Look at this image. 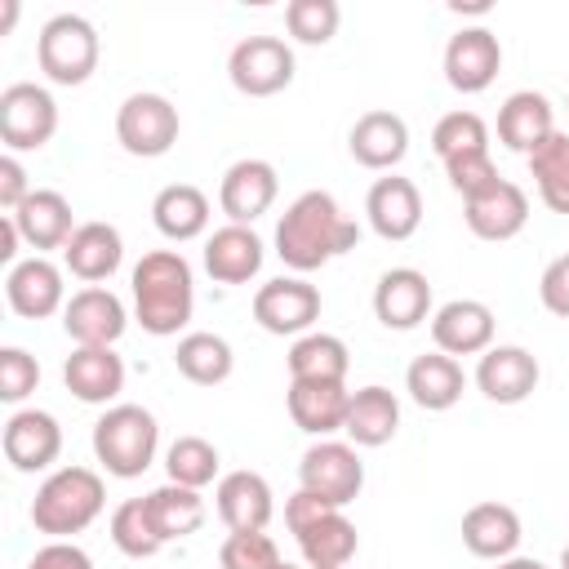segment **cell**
Returning a JSON list of instances; mask_svg holds the SVG:
<instances>
[{"label": "cell", "mask_w": 569, "mask_h": 569, "mask_svg": "<svg viewBox=\"0 0 569 569\" xmlns=\"http://www.w3.org/2000/svg\"><path fill=\"white\" fill-rule=\"evenodd\" d=\"M445 178H449V187H453L462 200H476V196H485L493 182H502V173H498V164H493L489 151H471V156L445 160Z\"/></svg>", "instance_id": "obj_43"}, {"label": "cell", "mask_w": 569, "mask_h": 569, "mask_svg": "<svg viewBox=\"0 0 569 569\" xmlns=\"http://www.w3.org/2000/svg\"><path fill=\"white\" fill-rule=\"evenodd\" d=\"M342 9L338 0H289L284 4V31L298 44H329L338 36Z\"/></svg>", "instance_id": "obj_40"}, {"label": "cell", "mask_w": 569, "mask_h": 569, "mask_svg": "<svg viewBox=\"0 0 569 569\" xmlns=\"http://www.w3.org/2000/svg\"><path fill=\"white\" fill-rule=\"evenodd\" d=\"M62 329L76 347H116L120 333L129 329V311L124 302L102 289V284H84L67 298L62 307Z\"/></svg>", "instance_id": "obj_11"}, {"label": "cell", "mask_w": 569, "mask_h": 569, "mask_svg": "<svg viewBox=\"0 0 569 569\" xmlns=\"http://www.w3.org/2000/svg\"><path fill=\"white\" fill-rule=\"evenodd\" d=\"M538 298H542V307L551 316L569 320V253H560V258L547 262V271L538 280Z\"/></svg>", "instance_id": "obj_45"}, {"label": "cell", "mask_w": 569, "mask_h": 569, "mask_svg": "<svg viewBox=\"0 0 569 569\" xmlns=\"http://www.w3.org/2000/svg\"><path fill=\"white\" fill-rule=\"evenodd\" d=\"M164 471L173 485H187V489H204L213 480H222V458H218V445L204 440V436H178L169 449H164Z\"/></svg>", "instance_id": "obj_38"}, {"label": "cell", "mask_w": 569, "mask_h": 569, "mask_svg": "<svg viewBox=\"0 0 569 569\" xmlns=\"http://www.w3.org/2000/svg\"><path fill=\"white\" fill-rule=\"evenodd\" d=\"M405 391H409V400H413L418 409L445 413V409H453V405L462 400L467 373H462V365H458L453 356L427 351V356H413V360H409V369H405Z\"/></svg>", "instance_id": "obj_27"}, {"label": "cell", "mask_w": 569, "mask_h": 569, "mask_svg": "<svg viewBox=\"0 0 569 569\" xmlns=\"http://www.w3.org/2000/svg\"><path fill=\"white\" fill-rule=\"evenodd\" d=\"M365 218L382 240H391V244L409 240L422 227V196H418L413 178H400V173L378 178L365 196Z\"/></svg>", "instance_id": "obj_21"}, {"label": "cell", "mask_w": 569, "mask_h": 569, "mask_svg": "<svg viewBox=\"0 0 569 569\" xmlns=\"http://www.w3.org/2000/svg\"><path fill=\"white\" fill-rule=\"evenodd\" d=\"M276 196H280V173L271 160H258V156L236 160L218 187V204L227 222H240V227H253V218H262L276 204Z\"/></svg>", "instance_id": "obj_16"}, {"label": "cell", "mask_w": 569, "mask_h": 569, "mask_svg": "<svg viewBox=\"0 0 569 569\" xmlns=\"http://www.w3.org/2000/svg\"><path fill=\"white\" fill-rule=\"evenodd\" d=\"M520 538H525L520 516H516V507H507V502H476V507H467V516H462V547H467L471 556H480V560H493V565H498V560L516 556Z\"/></svg>", "instance_id": "obj_29"}, {"label": "cell", "mask_w": 569, "mask_h": 569, "mask_svg": "<svg viewBox=\"0 0 569 569\" xmlns=\"http://www.w3.org/2000/svg\"><path fill=\"white\" fill-rule=\"evenodd\" d=\"M493 333H498L493 307L480 298H449L445 307L431 311V342H436V351H445L453 360L485 356L493 347Z\"/></svg>", "instance_id": "obj_12"}, {"label": "cell", "mask_w": 569, "mask_h": 569, "mask_svg": "<svg viewBox=\"0 0 569 569\" xmlns=\"http://www.w3.org/2000/svg\"><path fill=\"white\" fill-rule=\"evenodd\" d=\"M396 431H400V400H396V391H387V387H378V382L351 391L342 436H347L356 449H382Z\"/></svg>", "instance_id": "obj_30"}, {"label": "cell", "mask_w": 569, "mask_h": 569, "mask_svg": "<svg viewBox=\"0 0 569 569\" xmlns=\"http://www.w3.org/2000/svg\"><path fill=\"white\" fill-rule=\"evenodd\" d=\"M262 258H267V249H262L258 231L240 227V222H227L204 240V271L218 284H249L262 271Z\"/></svg>", "instance_id": "obj_25"}, {"label": "cell", "mask_w": 569, "mask_h": 569, "mask_svg": "<svg viewBox=\"0 0 569 569\" xmlns=\"http://www.w3.org/2000/svg\"><path fill=\"white\" fill-rule=\"evenodd\" d=\"M373 316L382 329H418L431 320V280L418 267H391L373 284Z\"/></svg>", "instance_id": "obj_18"}, {"label": "cell", "mask_w": 569, "mask_h": 569, "mask_svg": "<svg viewBox=\"0 0 569 569\" xmlns=\"http://www.w3.org/2000/svg\"><path fill=\"white\" fill-rule=\"evenodd\" d=\"M58 133V102L44 84L18 80L0 93V142L18 151H40Z\"/></svg>", "instance_id": "obj_8"}, {"label": "cell", "mask_w": 569, "mask_h": 569, "mask_svg": "<svg viewBox=\"0 0 569 569\" xmlns=\"http://www.w3.org/2000/svg\"><path fill=\"white\" fill-rule=\"evenodd\" d=\"M293 538H298L307 569H347L356 560V547H360V533L342 511H325L320 520H311Z\"/></svg>", "instance_id": "obj_34"}, {"label": "cell", "mask_w": 569, "mask_h": 569, "mask_svg": "<svg viewBox=\"0 0 569 569\" xmlns=\"http://www.w3.org/2000/svg\"><path fill=\"white\" fill-rule=\"evenodd\" d=\"M4 298L22 320H44L53 311L67 307V284H62V267L49 262L44 253L22 258L18 267H9L4 276Z\"/></svg>", "instance_id": "obj_17"}, {"label": "cell", "mask_w": 569, "mask_h": 569, "mask_svg": "<svg viewBox=\"0 0 569 569\" xmlns=\"http://www.w3.org/2000/svg\"><path fill=\"white\" fill-rule=\"evenodd\" d=\"M98 58H102V40L84 13H53L36 36V62L49 84L62 89L84 84L98 71Z\"/></svg>", "instance_id": "obj_5"}, {"label": "cell", "mask_w": 569, "mask_h": 569, "mask_svg": "<svg viewBox=\"0 0 569 569\" xmlns=\"http://www.w3.org/2000/svg\"><path fill=\"white\" fill-rule=\"evenodd\" d=\"M284 365H289V382H293V378H298V382H347L351 351H347V342H342L338 333L311 329V333L293 338Z\"/></svg>", "instance_id": "obj_33"}, {"label": "cell", "mask_w": 569, "mask_h": 569, "mask_svg": "<svg viewBox=\"0 0 569 569\" xmlns=\"http://www.w3.org/2000/svg\"><path fill=\"white\" fill-rule=\"evenodd\" d=\"M107 507V485L93 467H53L36 498H31V525L36 533L49 538H71L84 533Z\"/></svg>", "instance_id": "obj_3"}, {"label": "cell", "mask_w": 569, "mask_h": 569, "mask_svg": "<svg viewBox=\"0 0 569 569\" xmlns=\"http://www.w3.org/2000/svg\"><path fill=\"white\" fill-rule=\"evenodd\" d=\"M147 511H151V525L160 533V542H178V538H191L200 525H204V498L200 489H187V485H156L147 493Z\"/></svg>", "instance_id": "obj_36"}, {"label": "cell", "mask_w": 569, "mask_h": 569, "mask_svg": "<svg viewBox=\"0 0 569 569\" xmlns=\"http://www.w3.org/2000/svg\"><path fill=\"white\" fill-rule=\"evenodd\" d=\"M178 129H182L178 107L164 93H129L116 111V142L138 160H156L173 151Z\"/></svg>", "instance_id": "obj_6"}, {"label": "cell", "mask_w": 569, "mask_h": 569, "mask_svg": "<svg viewBox=\"0 0 569 569\" xmlns=\"http://www.w3.org/2000/svg\"><path fill=\"white\" fill-rule=\"evenodd\" d=\"M36 387H40V360L22 347H4L0 351V400L22 405Z\"/></svg>", "instance_id": "obj_44"}, {"label": "cell", "mask_w": 569, "mask_h": 569, "mask_svg": "<svg viewBox=\"0 0 569 569\" xmlns=\"http://www.w3.org/2000/svg\"><path fill=\"white\" fill-rule=\"evenodd\" d=\"M213 507H218L227 533L267 529V525H271V511H276V493H271L267 476L240 467V471H227V476L213 485Z\"/></svg>", "instance_id": "obj_20"}, {"label": "cell", "mask_w": 569, "mask_h": 569, "mask_svg": "<svg viewBox=\"0 0 569 569\" xmlns=\"http://www.w3.org/2000/svg\"><path fill=\"white\" fill-rule=\"evenodd\" d=\"M298 489L325 498L329 507L356 502L365 489V462L351 440H316L298 462Z\"/></svg>", "instance_id": "obj_7"}, {"label": "cell", "mask_w": 569, "mask_h": 569, "mask_svg": "<svg viewBox=\"0 0 569 569\" xmlns=\"http://www.w3.org/2000/svg\"><path fill=\"white\" fill-rule=\"evenodd\" d=\"M151 222H156V231L164 240L187 244V240L209 231V196L200 187H191V182H169L151 200Z\"/></svg>", "instance_id": "obj_32"}, {"label": "cell", "mask_w": 569, "mask_h": 569, "mask_svg": "<svg viewBox=\"0 0 569 569\" xmlns=\"http://www.w3.org/2000/svg\"><path fill=\"white\" fill-rule=\"evenodd\" d=\"M160 449V422L142 405H107L93 422V458L116 480H133L156 462Z\"/></svg>", "instance_id": "obj_4"}, {"label": "cell", "mask_w": 569, "mask_h": 569, "mask_svg": "<svg viewBox=\"0 0 569 569\" xmlns=\"http://www.w3.org/2000/svg\"><path fill=\"white\" fill-rule=\"evenodd\" d=\"M560 569H569V542H565V551H560Z\"/></svg>", "instance_id": "obj_52"}, {"label": "cell", "mask_w": 569, "mask_h": 569, "mask_svg": "<svg viewBox=\"0 0 569 569\" xmlns=\"http://www.w3.org/2000/svg\"><path fill=\"white\" fill-rule=\"evenodd\" d=\"M227 76L244 98H276L293 84V49L280 36H244L227 58Z\"/></svg>", "instance_id": "obj_9"}, {"label": "cell", "mask_w": 569, "mask_h": 569, "mask_svg": "<svg viewBox=\"0 0 569 569\" xmlns=\"http://www.w3.org/2000/svg\"><path fill=\"white\" fill-rule=\"evenodd\" d=\"M22 231V240L36 249V253H49V249H67V240L76 236V213H71V200L53 187H36L13 213H9Z\"/></svg>", "instance_id": "obj_23"}, {"label": "cell", "mask_w": 569, "mask_h": 569, "mask_svg": "<svg viewBox=\"0 0 569 569\" xmlns=\"http://www.w3.org/2000/svg\"><path fill=\"white\" fill-rule=\"evenodd\" d=\"M325 511H342V507H329L325 498H316V493L298 489V493L284 502V525H289V533H298V529H307L311 520H320Z\"/></svg>", "instance_id": "obj_48"}, {"label": "cell", "mask_w": 569, "mask_h": 569, "mask_svg": "<svg viewBox=\"0 0 569 569\" xmlns=\"http://www.w3.org/2000/svg\"><path fill=\"white\" fill-rule=\"evenodd\" d=\"M525 160H529V173H533V182H538L542 204H547L551 213H565V218H569V133H565V129L547 133Z\"/></svg>", "instance_id": "obj_37"}, {"label": "cell", "mask_w": 569, "mask_h": 569, "mask_svg": "<svg viewBox=\"0 0 569 569\" xmlns=\"http://www.w3.org/2000/svg\"><path fill=\"white\" fill-rule=\"evenodd\" d=\"M462 218H467L471 236H480L489 244H502V240H511V236L525 231V222H529V196H525L520 182L502 178L485 196L462 200Z\"/></svg>", "instance_id": "obj_22"}, {"label": "cell", "mask_w": 569, "mask_h": 569, "mask_svg": "<svg viewBox=\"0 0 569 569\" xmlns=\"http://www.w3.org/2000/svg\"><path fill=\"white\" fill-rule=\"evenodd\" d=\"M129 289H133V320L151 338H173L178 329H187L196 311V276L178 249L142 253L129 276Z\"/></svg>", "instance_id": "obj_2"}, {"label": "cell", "mask_w": 569, "mask_h": 569, "mask_svg": "<svg viewBox=\"0 0 569 569\" xmlns=\"http://www.w3.org/2000/svg\"><path fill=\"white\" fill-rule=\"evenodd\" d=\"M111 542L120 556L129 560H151L164 542L151 525V511H147V498H124L116 511H111Z\"/></svg>", "instance_id": "obj_39"}, {"label": "cell", "mask_w": 569, "mask_h": 569, "mask_svg": "<svg viewBox=\"0 0 569 569\" xmlns=\"http://www.w3.org/2000/svg\"><path fill=\"white\" fill-rule=\"evenodd\" d=\"M284 405H289V418H293L298 431L325 440V436L342 431L351 391H347V382H298V378H293Z\"/></svg>", "instance_id": "obj_28"}, {"label": "cell", "mask_w": 569, "mask_h": 569, "mask_svg": "<svg viewBox=\"0 0 569 569\" xmlns=\"http://www.w3.org/2000/svg\"><path fill=\"white\" fill-rule=\"evenodd\" d=\"M502 71V44L489 27H462L445 44V80L458 93H485Z\"/></svg>", "instance_id": "obj_14"}, {"label": "cell", "mask_w": 569, "mask_h": 569, "mask_svg": "<svg viewBox=\"0 0 569 569\" xmlns=\"http://www.w3.org/2000/svg\"><path fill=\"white\" fill-rule=\"evenodd\" d=\"M565 107H569V98H565Z\"/></svg>", "instance_id": "obj_54"}, {"label": "cell", "mask_w": 569, "mask_h": 569, "mask_svg": "<svg viewBox=\"0 0 569 569\" xmlns=\"http://www.w3.org/2000/svg\"><path fill=\"white\" fill-rule=\"evenodd\" d=\"M18 22V0H4V13H0V36H9Z\"/></svg>", "instance_id": "obj_51"}, {"label": "cell", "mask_w": 569, "mask_h": 569, "mask_svg": "<svg viewBox=\"0 0 569 569\" xmlns=\"http://www.w3.org/2000/svg\"><path fill=\"white\" fill-rule=\"evenodd\" d=\"M120 262H124V240L111 222H80L62 249V267L84 284L111 280L120 271Z\"/></svg>", "instance_id": "obj_24"}, {"label": "cell", "mask_w": 569, "mask_h": 569, "mask_svg": "<svg viewBox=\"0 0 569 569\" xmlns=\"http://www.w3.org/2000/svg\"><path fill=\"white\" fill-rule=\"evenodd\" d=\"M276 569H298V565H289V560H280V565H276Z\"/></svg>", "instance_id": "obj_53"}, {"label": "cell", "mask_w": 569, "mask_h": 569, "mask_svg": "<svg viewBox=\"0 0 569 569\" xmlns=\"http://www.w3.org/2000/svg\"><path fill=\"white\" fill-rule=\"evenodd\" d=\"M173 365H178V373H182L187 382H196V387H218V382L231 378L236 351H231V342H227L222 333L196 329V333H182V338H178Z\"/></svg>", "instance_id": "obj_35"}, {"label": "cell", "mask_w": 569, "mask_h": 569, "mask_svg": "<svg viewBox=\"0 0 569 569\" xmlns=\"http://www.w3.org/2000/svg\"><path fill=\"white\" fill-rule=\"evenodd\" d=\"M493 569H547V565L533 560V556H507V560H498Z\"/></svg>", "instance_id": "obj_50"}, {"label": "cell", "mask_w": 569, "mask_h": 569, "mask_svg": "<svg viewBox=\"0 0 569 569\" xmlns=\"http://www.w3.org/2000/svg\"><path fill=\"white\" fill-rule=\"evenodd\" d=\"M320 289L302 276H276L253 293V320L276 338H302L320 320Z\"/></svg>", "instance_id": "obj_10"}, {"label": "cell", "mask_w": 569, "mask_h": 569, "mask_svg": "<svg viewBox=\"0 0 569 569\" xmlns=\"http://www.w3.org/2000/svg\"><path fill=\"white\" fill-rule=\"evenodd\" d=\"M360 240V222H351L338 200L329 191H302L276 222V258L307 276V271H320L325 262H333L338 253L356 249Z\"/></svg>", "instance_id": "obj_1"}, {"label": "cell", "mask_w": 569, "mask_h": 569, "mask_svg": "<svg viewBox=\"0 0 569 569\" xmlns=\"http://www.w3.org/2000/svg\"><path fill=\"white\" fill-rule=\"evenodd\" d=\"M18 240H22L18 222H13L9 213H0V262H9V267H18V262H22V258H18Z\"/></svg>", "instance_id": "obj_49"}, {"label": "cell", "mask_w": 569, "mask_h": 569, "mask_svg": "<svg viewBox=\"0 0 569 569\" xmlns=\"http://www.w3.org/2000/svg\"><path fill=\"white\" fill-rule=\"evenodd\" d=\"M27 196H31V187H27V169H22V160H18L13 151H4V156H0V209L13 213Z\"/></svg>", "instance_id": "obj_47"}, {"label": "cell", "mask_w": 569, "mask_h": 569, "mask_svg": "<svg viewBox=\"0 0 569 569\" xmlns=\"http://www.w3.org/2000/svg\"><path fill=\"white\" fill-rule=\"evenodd\" d=\"M547 133H556V111L547 102V93L538 89H516L502 107H498V142L507 151L529 156Z\"/></svg>", "instance_id": "obj_31"}, {"label": "cell", "mask_w": 569, "mask_h": 569, "mask_svg": "<svg viewBox=\"0 0 569 569\" xmlns=\"http://www.w3.org/2000/svg\"><path fill=\"white\" fill-rule=\"evenodd\" d=\"M218 565L222 569H276L280 565V547L267 529H244V533H227L218 547Z\"/></svg>", "instance_id": "obj_42"}, {"label": "cell", "mask_w": 569, "mask_h": 569, "mask_svg": "<svg viewBox=\"0 0 569 569\" xmlns=\"http://www.w3.org/2000/svg\"><path fill=\"white\" fill-rule=\"evenodd\" d=\"M538 356L516 347V342H493L480 360H476V387L485 400L493 405H520L538 391Z\"/></svg>", "instance_id": "obj_15"}, {"label": "cell", "mask_w": 569, "mask_h": 569, "mask_svg": "<svg viewBox=\"0 0 569 569\" xmlns=\"http://www.w3.org/2000/svg\"><path fill=\"white\" fill-rule=\"evenodd\" d=\"M62 382L84 405H111L124 391V360L116 347H76L62 365Z\"/></svg>", "instance_id": "obj_26"}, {"label": "cell", "mask_w": 569, "mask_h": 569, "mask_svg": "<svg viewBox=\"0 0 569 569\" xmlns=\"http://www.w3.org/2000/svg\"><path fill=\"white\" fill-rule=\"evenodd\" d=\"M431 147H436L440 160L471 156V151H489V124H485L476 111H449V116L436 120Z\"/></svg>", "instance_id": "obj_41"}, {"label": "cell", "mask_w": 569, "mask_h": 569, "mask_svg": "<svg viewBox=\"0 0 569 569\" xmlns=\"http://www.w3.org/2000/svg\"><path fill=\"white\" fill-rule=\"evenodd\" d=\"M27 569H93V560H89V551L76 547L71 538H49V542L27 560Z\"/></svg>", "instance_id": "obj_46"}, {"label": "cell", "mask_w": 569, "mask_h": 569, "mask_svg": "<svg viewBox=\"0 0 569 569\" xmlns=\"http://www.w3.org/2000/svg\"><path fill=\"white\" fill-rule=\"evenodd\" d=\"M347 151L356 164L378 169V173H396V164L409 156V124L396 111H365L356 116L351 133H347Z\"/></svg>", "instance_id": "obj_19"}, {"label": "cell", "mask_w": 569, "mask_h": 569, "mask_svg": "<svg viewBox=\"0 0 569 569\" xmlns=\"http://www.w3.org/2000/svg\"><path fill=\"white\" fill-rule=\"evenodd\" d=\"M0 449H4L9 467L22 476L49 471L62 453V427L49 409H18V413H9V422L0 431Z\"/></svg>", "instance_id": "obj_13"}]
</instances>
